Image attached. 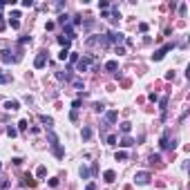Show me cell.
<instances>
[{
    "instance_id": "cell-14",
    "label": "cell",
    "mask_w": 190,
    "mask_h": 190,
    "mask_svg": "<svg viewBox=\"0 0 190 190\" xmlns=\"http://www.w3.org/2000/svg\"><path fill=\"white\" fill-rule=\"evenodd\" d=\"M105 70L107 72H116L119 70V63H116V60H107V63H105Z\"/></svg>"
},
{
    "instance_id": "cell-29",
    "label": "cell",
    "mask_w": 190,
    "mask_h": 190,
    "mask_svg": "<svg viewBox=\"0 0 190 190\" xmlns=\"http://www.w3.org/2000/svg\"><path fill=\"white\" fill-rule=\"evenodd\" d=\"M94 110L96 112H105V105L103 103H94Z\"/></svg>"
},
{
    "instance_id": "cell-23",
    "label": "cell",
    "mask_w": 190,
    "mask_h": 190,
    "mask_svg": "<svg viewBox=\"0 0 190 190\" xmlns=\"http://www.w3.org/2000/svg\"><path fill=\"white\" fill-rule=\"evenodd\" d=\"M11 76L9 74H2V70H0V85H5V83H9Z\"/></svg>"
},
{
    "instance_id": "cell-18",
    "label": "cell",
    "mask_w": 190,
    "mask_h": 190,
    "mask_svg": "<svg viewBox=\"0 0 190 190\" xmlns=\"http://www.w3.org/2000/svg\"><path fill=\"white\" fill-rule=\"evenodd\" d=\"M72 85H74L76 90H83V87H85V83H83V78H72Z\"/></svg>"
},
{
    "instance_id": "cell-5",
    "label": "cell",
    "mask_w": 190,
    "mask_h": 190,
    "mask_svg": "<svg viewBox=\"0 0 190 190\" xmlns=\"http://www.w3.org/2000/svg\"><path fill=\"white\" fill-rule=\"evenodd\" d=\"M45 65H47V51H40V54L36 56V60H34V67L36 70H43Z\"/></svg>"
},
{
    "instance_id": "cell-19",
    "label": "cell",
    "mask_w": 190,
    "mask_h": 190,
    "mask_svg": "<svg viewBox=\"0 0 190 190\" xmlns=\"http://www.w3.org/2000/svg\"><path fill=\"white\" fill-rule=\"evenodd\" d=\"M121 145H123V148H132V145H134V141H132L130 136H123V139H121Z\"/></svg>"
},
{
    "instance_id": "cell-36",
    "label": "cell",
    "mask_w": 190,
    "mask_h": 190,
    "mask_svg": "<svg viewBox=\"0 0 190 190\" xmlns=\"http://www.w3.org/2000/svg\"><path fill=\"white\" fill-rule=\"evenodd\" d=\"M85 190H96V183H87V186H85Z\"/></svg>"
},
{
    "instance_id": "cell-3",
    "label": "cell",
    "mask_w": 190,
    "mask_h": 190,
    "mask_svg": "<svg viewBox=\"0 0 190 190\" xmlns=\"http://www.w3.org/2000/svg\"><path fill=\"white\" fill-rule=\"evenodd\" d=\"M150 179H152V175L148 170H141V172H136V175H134V183H139V186L150 183Z\"/></svg>"
},
{
    "instance_id": "cell-2",
    "label": "cell",
    "mask_w": 190,
    "mask_h": 190,
    "mask_svg": "<svg viewBox=\"0 0 190 190\" xmlns=\"http://www.w3.org/2000/svg\"><path fill=\"white\" fill-rule=\"evenodd\" d=\"M172 49H175V43H168V45H163L161 49H157L154 54H152V60H161L165 54H168V51H172Z\"/></svg>"
},
{
    "instance_id": "cell-4",
    "label": "cell",
    "mask_w": 190,
    "mask_h": 190,
    "mask_svg": "<svg viewBox=\"0 0 190 190\" xmlns=\"http://www.w3.org/2000/svg\"><path fill=\"white\" fill-rule=\"evenodd\" d=\"M92 65V56H80L78 60H76V70L78 72H87Z\"/></svg>"
},
{
    "instance_id": "cell-20",
    "label": "cell",
    "mask_w": 190,
    "mask_h": 190,
    "mask_svg": "<svg viewBox=\"0 0 190 190\" xmlns=\"http://www.w3.org/2000/svg\"><path fill=\"white\" fill-rule=\"evenodd\" d=\"M58 43H60V45H63V49H67L72 40H70V38H65V36H58Z\"/></svg>"
},
{
    "instance_id": "cell-13",
    "label": "cell",
    "mask_w": 190,
    "mask_h": 190,
    "mask_svg": "<svg viewBox=\"0 0 190 190\" xmlns=\"http://www.w3.org/2000/svg\"><path fill=\"white\" fill-rule=\"evenodd\" d=\"M78 175H80V179H90V168H87V165H80Z\"/></svg>"
},
{
    "instance_id": "cell-10",
    "label": "cell",
    "mask_w": 190,
    "mask_h": 190,
    "mask_svg": "<svg viewBox=\"0 0 190 190\" xmlns=\"http://www.w3.org/2000/svg\"><path fill=\"white\" fill-rule=\"evenodd\" d=\"M38 119H40V123H43V125H47V128L51 130V125H54V119H51V116H45V114H40Z\"/></svg>"
},
{
    "instance_id": "cell-12",
    "label": "cell",
    "mask_w": 190,
    "mask_h": 190,
    "mask_svg": "<svg viewBox=\"0 0 190 190\" xmlns=\"http://www.w3.org/2000/svg\"><path fill=\"white\" fill-rule=\"evenodd\" d=\"M5 107H7L9 112H16V110L20 107V103H18V101H7V103H5Z\"/></svg>"
},
{
    "instance_id": "cell-1",
    "label": "cell",
    "mask_w": 190,
    "mask_h": 190,
    "mask_svg": "<svg viewBox=\"0 0 190 190\" xmlns=\"http://www.w3.org/2000/svg\"><path fill=\"white\" fill-rule=\"evenodd\" d=\"M159 145H161V150H175V148H177V139H172V141H170V130H165V132H163V136H161Z\"/></svg>"
},
{
    "instance_id": "cell-28",
    "label": "cell",
    "mask_w": 190,
    "mask_h": 190,
    "mask_svg": "<svg viewBox=\"0 0 190 190\" xmlns=\"http://www.w3.org/2000/svg\"><path fill=\"white\" fill-rule=\"evenodd\" d=\"M7 134H9V136H16V134H18V130H16V128H11V125H9V128H7Z\"/></svg>"
},
{
    "instance_id": "cell-16",
    "label": "cell",
    "mask_w": 190,
    "mask_h": 190,
    "mask_svg": "<svg viewBox=\"0 0 190 190\" xmlns=\"http://www.w3.org/2000/svg\"><path fill=\"white\" fill-rule=\"evenodd\" d=\"M51 150H54V154L58 157V159H63V157H65V152H63V148H60V143H58V145H51Z\"/></svg>"
},
{
    "instance_id": "cell-33",
    "label": "cell",
    "mask_w": 190,
    "mask_h": 190,
    "mask_svg": "<svg viewBox=\"0 0 190 190\" xmlns=\"http://www.w3.org/2000/svg\"><path fill=\"white\" fill-rule=\"evenodd\" d=\"M80 105H83V103H80V99H76V101H74V103H72V107H74V112H76V110H78Z\"/></svg>"
},
{
    "instance_id": "cell-24",
    "label": "cell",
    "mask_w": 190,
    "mask_h": 190,
    "mask_svg": "<svg viewBox=\"0 0 190 190\" xmlns=\"http://www.w3.org/2000/svg\"><path fill=\"white\" fill-rule=\"evenodd\" d=\"M22 186H34V179H31L29 175H25L22 177Z\"/></svg>"
},
{
    "instance_id": "cell-32",
    "label": "cell",
    "mask_w": 190,
    "mask_h": 190,
    "mask_svg": "<svg viewBox=\"0 0 190 190\" xmlns=\"http://www.w3.org/2000/svg\"><path fill=\"white\" fill-rule=\"evenodd\" d=\"M67 58H70V63H72V65H76V60H78V56H76V54H70Z\"/></svg>"
},
{
    "instance_id": "cell-37",
    "label": "cell",
    "mask_w": 190,
    "mask_h": 190,
    "mask_svg": "<svg viewBox=\"0 0 190 190\" xmlns=\"http://www.w3.org/2000/svg\"><path fill=\"white\" fill-rule=\"evenodd\" d=\"M2 27H5V22H2V14H0V29H2Z\"/></svg>"
},
{
    "instance_id": "cell-22",
    "label": "cell",
    "mask_w": 190,
    "mask_h": 190,
    "mask_svg": "<svg viewBox=\"0 0 190 190\" xmlns=\"http://www.w3.org/2000/svg\"><path fill=\"white\" fill-rule=\"evenodd\" d=\"M114 159H116V161H125V159H128V152L119 150V152H116V154H114Z\"/></svg>"
},
{
    "instance_id": "cell-34",
    "label": "cell",
    "mask_w": 190,
    "mask_h": 190,
    "mask_svg": "<svg viewBox=\"0 0 190 190\" xmlns=\"http://www.w3.org/2000/svg\"><path fill=\"white\" fill-rule=\"evenodd\" d=\"M36 175H38V177H45V165H40L38 170H36Z\"/></svg>"
},
{
    "instance_id": "cell-38",
    "label": "cell",
    "mask_w": 190,
    "mask_h": 190,
    "mask_svg": "<svg viewBox=\"0 0 190 190\" xmlns=\"http://www.w3.org/2000/svg\"><path fill=\"white\" fill-rule=\"evenodd\" d=\"M2 7H5V2H0V9H2Z\"/></svg>"
},
{
    "instance_id": "cell-9",
    "label": "cell",
    "mask_w": 190,
    "mask_h": 190,
    "mask_svg": "<svg viewBox=\"0 0 190 190\" xmlns=\"http://www.w3.org/2000/svg\"><path fill=\"white\" fill-rule=\"evenodd\" d=\"M159 110H161V119H165V110H168V96L159 101Z\"/></svg>"
},
{
    "instance_id": "cell-35",
    "label": "cell",
    "mask_w": 190,
    "mask_h": 190,
    "mask_svg": "<svg viewBox=\"0 0 190 190\" xmlns=\"http://www.w3.org/2000/svg\"><path fill=\"white\" fill-rule=\"evenodd\" d=\"M18 128H20V130H27V121L22 119V121H20V123H18Z\"/></svg>"
},
{
    "instance_id": "cell-8",
    "label": "cell",
    "mask_w": 190,
    "mask_h": 190,
    "mask_svg": "<svg viewBox=\"0 0 190 190\" xmlns=\"http://www.w3.org/2000/svg\"><path fill=\"white\" fill-rule=\"evenodd\" d=\"M116 119H119V112H114V110L105 112V121H107V123H116Z\"/></svg>"
},
{
    "instance_id": "cell-27",
    "label": "cell",
    "mask_w": 190,
    "mask_h": 190,
    "mask_svg": "<svg viewBox=\"0 0 190 190\" xmlns=\"http://www.w3.org/2000/svg\"><path fill=\"white\" fill-rule=\"evenodd\" d=\"M67 56H70V51H67V49H60V54H58V58H60V60H65Z\"/></svg>"
},
{
    "instance_id": "cell-31",
    "label": "cell",
    "mask_w": 190,
    "mask_h": 190,
    "mask_svg": "<svg viewBox=\"0 0 190 190\" xmlns=\"http://www.w3.org/2000/svg\"><path fill=\"white\" fill-rule=\"evenodd\" d=\"M159 161H161V154H152L150 157V163H159Z\"/></svg>"
},
{
    "instance_id": "cell-6",
    "label": "cell",
    "mask_w": 190,
    "mask_h": 190,
    "mask_svg": "<svg viewBox=\"0 0 190 190\" xmlns=\"http://www.w3.org/2000/svg\"><path fill=\"white\" fill-rule=\"evenodd\" d=\"M105 38H107V43H116V45L125 40L123 34H119V31H110V34H105Z\"/></svg>"
},
{
    "instance_id": "cell-39",
    "label": "cell",
    "mask_w": 190,
    "mask_h": 190,
    "mask_svg": "<svg viewBox=\"0 0 190 190\" xmlns=\"http://www.w3.org/2000/svg\"><path fill=\"white\" fill-rule=\"evenodd\" d=\"M0 168H2V163H0Z\"/></svg>"
},
{
    "instance_id": "cell-7",
    "label": "cell",
    "mask_w": 190,
    "mask_h": 190,
    "mask_svg": "<svg viewBox=\"0 0 190 190\" xmlns=\"http://www.w3.org/2000/svg\"><path fill=\"white\" fill-rule=\"evenodd\" d=\"M0 56H2V60H5V63H16V60H18V56H11L9 49H2V51H0Z\"/></svg>"
},
{
    "instance_id": "cell-11",
    "label": "cell",
    "mask_w": 190,
    "mask_h": 190,
    "mask_svg": "<svg viewBox=\"0 0 190 190\" xmlns=\"http://www.w3.org/2000/svg\"><path fill=\"white\" fill-rule=\"evenodd\" d=\"M103 179L107 181V183H112V181L116 179V172H114V170H105V172H103Z\"/></svg>"
},
{
    "instance_id": "cell-25",
    "label": "cell",
    "mask_w": 190,
    "mask_h": 190,
    "mask_svg": "<svg viewBox=\"0 0 190 190\" xmlns=\"http://www.w3.org/2000/svg\"><path fill=\"white\" fill-rule=\"evenodd\" d=\"M49 143H51V145H58V136H56L51 130H49Z\"/></svg>"
},
{
    "instance_id": "cell-21",
    "label": "cell",
    "mask_w": 190,
    "mask_h": 190,
    "mask_svg": "<svg viewBox=\"0 0 190 190\" xmlns=\"http://www.w3.org/2000/svg\"><path fill=\"white\" fill-rule=\"evenodd\" d=\"M67 22H70V16H67V14H60V16H58V25H63V27H65Z\"/></svg>"
},
{
    "instance_id": "cell-15",
    "label": "cell",
    "mask_w": 190,
    "mask_h": 190,
    "mask_svg": "<svg viewBox=\"0 0 190 190\" xmlns=\"http://www.w3.org/2000/svg\"><path fill=\"white\" fill-rule=\"evenodd\" d=\"M130 130H132V123H128V121H123V123H121V132H123L125 136L130 134Z\"/></svg>"
},
{
    "instance_id": "cell-17",
    "label": "cell",
    "mask_w": 190,
    "mask_h": 190,
    "mask_svg": "<svg viewBox=\"0 0 190 190\" xmlns=\"http://www.w3.org/2000/svg\"><path fill=\"white\" fill-rule=\"evenodd\" d=\"M80 136H83V141H90L92 139V130L90 128H83V130H80Z\"/></svg>"
},
{
    "instance_id": "cell-30",
    "label": "cell",
    "mask_w": 190,
    "mask_h": 190,
    "mask_svg": "<svg viewBox=\"0 0 190 190\" xmlns=\"http://www.w3.org/2000/svg\"><path fill=\"white\" fill-rule=\"evenodd\" d=\"M107 145H116V136H114V134L107 136Z\"/></svg>"
},
{
    "instance_id": "cell-26",
    "label": "cell",
    "mask_w": 190,
    "mask_h": 190,
    "mask_svg": "<svg viewBox=\"0 0 190 190\" xmlns=\"http://www.w3.org/2000/svg\"><path fill=\"white\" fill-rule=\"evenodd\" d=\"M9 186H11V181H9V179H0V190L9 188Z\"/></svg>"
}]
</instances>
